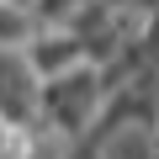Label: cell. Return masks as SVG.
Wrapping results in <instances>:
<instances>
[{
	"label": "cell",
	"instance_id": "6da1fadb",
	"mask_svg": "<svg viewBox=\"0 0 159 159\" xmlns=\"http://www.w3.org/2000/svg\"><path fill=\"white\" fill-rule=\"evenodd\" d=\"M43 101H48V111H58L64 133H74L80 122L96 111V101H101V85H96V74H90V69H80V74H64V80H53Z\"/></svg>",
	"mask_w": 159,
	"mask_h": 159
},
{
	"label": "cell",
	"instance_id": "7a4b0ae2",
	"mask_svg": "<svg viewBox=\"0 0 159 159\" xmlns=\"http://www.w3.org/2000/svg\"><path fill=\"white\" fill-rule=\"evenodd\" d=\"M133 6H143V11H159V0H133Z\"/></svg>",
	"mask_w": 159,
	"mask_h": 159
},
{
	"label": "cell",
	"instance_id": "3957f363",
	"mask_svg": "<svg viewBox=\"0 0 159 159\" xmlns=\"http://www.w3.org/2000/svg\"><path fill=\"white\" fill-rule=\"evenodd\" d=\"M11 6H32V0H11Z\"/></svg>",
	"mask_w": 159,
	"mask_h": 159
}]
</instances>
